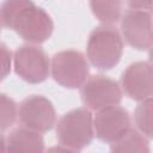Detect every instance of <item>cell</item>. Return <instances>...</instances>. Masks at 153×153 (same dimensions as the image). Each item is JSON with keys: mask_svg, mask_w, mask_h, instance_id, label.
Here are the masks:
<instances>
[{"mask_svg": "<svg viewBox=\"0 0 153 153\" xmlns=\"http://www.w3.org/2000/svg\"><path fill=\"white\" fill-rule=\"evenodd\" d=\"M127 4L130 10L151 11L152 8V0H127Z\"/></svg>", "mask_w": 153, "mask_h": 153, "instance_id": "17", "label": "cell"}, {"mask_svg": "<svg viewBox=\"0 0 153 153\" xmlns=\"http://www.w3.org/2000/svg\"><path fill=\"white\" fill-rule=\"evenodd\" d=\"M123 53V39L114 25L102 24L96 26L88 36L86 56L90 63L100 71L115 67Z\"/></svg>", "mask_w": 153, "mask_h": 153, "instance_id": "2", "label": "cell"}, {"mask_svg": "<svg viewBox=\"0 0 153 153\" xmlns=\"http://www.w3.org/2000/svg\"><path fill=\"white\" fill-rule=\"evenodd\" d=\"M112 152H149V141L146 135L136 129H129L120 140L111 143Z\"/></svg>", "mask_w": 153, "mask_h": 153, "instance_id": "13", "label": "cell"}, {"mask_svg": "<svg viewBox=\"0 0 153 153\" xmlns=\"http://www.w3.org/2000/svg\"><path fill=\"white\" fill-rule=\"evenodd\" d=\"M123 92L131 99L141 102L152 98L153 94V73L152 65L146 61L130 63L121 76Z\"/></svg>", "mask_w": 153, "mask_h": 153, "instance_id": "10", "label": "cell"}, {"mask_svg": "<svg viewBox=\"0 0 153 153\" xmlns=\"http://www.w3.org/2000/svg\"><path fill=\"white\" fill-rule=\"evenodd\" d=\"M44 140L39 131L30 128H16L6 139L7 152H43Z\"/></svg>", "mask_w": 153, "mask_h": 153, "instance_id": "11", "label": "cell"}, {"mask_svg": "<svg viewBox=\"0 0 153 153\" xmlns=\"http://www.w3.org/2000/svg\"><path fill=\"white\" fill-rule=\"evenodd\" d=\"M12 60L16 74L29 84H41L49 76V56L44 49L36 44L17 48Z\"/></svg>", "mask_w": 153, "mask_h": 153, "instance_id": "5", "label": "cell"}, {"mask_svg": "<svg viewBox=\"0 0 153 153\" xmlns=\"http://www.w3.org/2000/svg\"><path fill=\"white\" fill-rule=\"evenodd\" d=\"M50 72L53 79L60 86L78 88L88 78L90 66L81 51L68 49L59 51L51 57Z\"/></svg>", "mask_w": 153, "mask_h": 153, "instance_id": "4", "label": "cell"}, {"mask_svg": "<svg viewBox=\"0 0 153 153\" xmlns=\"http://www.w3.org/2000/svg\"><path fill=\"white\" fill-rule=\"evenodd\" d=\"M124 0H90L93 16L103 24L112 25L121 19Z\"/></svg>", "mask_w": 153, "mask_h": 153, "instance_id": "12", "label": "cell"}, {"mask_svg": "<svg viewBox=\"0 0 153 153\" xmlns=\"http://www.w3.org/2000/svg\"><path fill=\"white\" fill-rule=\"evenodd\" d=\"M1 25H2V24H1V19H0V30H1Z\"/></svg>", "mask_w": 153, "mask_h": 153, "instance_id": "19", "label": "cell"}, {"mask_svg": "<svg viewBox=\"0 0 153 153\" xmlns=\"http://www.w3.org/2000/svg\"><path fill=\"white\" fill-rule=\"evenodd\" d=\"M152 112H153V100L152 98H147L141 100L134 111V122L139 131L146 135L148 139L153 136L152 129Z\"/></svg>", "mask_w": 153, "mask_h": 153, "instance_id": "14", "label": "cell"}, {"mask_svg": "<svg viewBox=\"0 0 153 153\" xmlns=\"http://www.w3.org/2000/svg\"><path fill=\"white\" fill-rule=\"evenodd\" d=\"M0 19L5 27L31 44L48 41L54 31L51 17L32 0H4L0 5Z\"/></svg>", "mask_w": 153, "mask_h": 153, "instance_id": "1", "label": "cell"}, {"mask_svg": "<svg viewBox=\"0 0 153 153\" xmlns=\"http://www.w3.org/2000/svg\"><path fill=\"white\" fill-rule=\"evenodd\" d=\"M18 117L24 127L39 133L49 131L56 124V111L53 103L44 96L32 94L22 100Z\"/></svg>", "mask_w": 153, "mask_h": 153, "instance_id": "7", "label": "cell"}, {"mask_svg": "<svg viewBox=\"0 0 153 153\" xmlns=\"http://www.w3.org/2000/svg\"><path fill=\"white\" fill-rule=\"evenodd\" d=\"M80 96L87 109L97 111L105 106L120 104L123 92L116 80L104 74H94L80 86Z\"/></svg>", "mask_w": 153, "mask_h": 153, "instance_id": "6", "label": "cell"}, {"mask_svg": "<svg viewBox=\"0 0 153 153\" xmlns=\"http://www.w3.org/2000/svg\"><path fill=\"white\" fill-rule=\"evenodd\" d=\"M130 115L123 106L110 105L96 111L93 116L94 135L105 143H114L130 129Z\"/></svg>", "mask_w": 153, "mask_h": 153, "instance_id": "8", "label": "cell"}, {"mask_svg": "<svg viewBox=\"0 0 153 153\" xmlns=\"http://www.w3.org/2000/svg\"><path fill=\"white\" fill-rule=\"evenodd\" d=\"M93 137V115L86 106L66 112L56 123V139L59 143L71 148L72 152L87 147Z\"/></svg>", "mask_w": 153, "mask_h": 153, "instance_id": "3", "label": "cell"}, {"mask_svg": "<svg viewBox=\"0 0 153 153\" xmlns=\"http://www.w3.org/2000/svg\"><path fill=\"white\" fill-rule=\"evenodd\" d=\"M124 41L137 50L152 48V14L146 10H129L121 17Z\"/></svg>", "mask_w": 153, "mask_h": 153, "instance_id": "9", "label": "cell"}, {"mask_svg": "<svg viewBox=\"0 0 153 153\" xmlns=\"http://www.w3.org/2000/svg\"><path fill=\"white\" fill-rule=\"evenodd\" d=\"M6 151V139L2 134H0V152Z\"/></svg>", "mask_w": 153, "mask_h": 153, "instance_id": "18", "label": "cell"}, {"mask_svg": "<svg viewBox=\"0 0 153 153\" xmlns=\"http://www.w3.org/2000/svg\"><path fill=\"white\" fill-rule=\"evenodd\" d=\"M18 116L17 103L7 94L0 92V131L12 127Z\"/></svg>", "mask_w": 153, "mask_h": 153, "instance_id": "15", "label": "cell"}, {"mask_svg": "<svg viewBox=\"0 0 153 153\" xmlns=\"http://www.w3.org/2000/svg\"><path fill=\"white\" fill-rule=\"evenodd\" d=\"M12 53L7 45L0 42V81H2L11 72L12 67Z\"/></svg>", "mask_w": 153, "mask_h": 153, "instance_id": "16", "label": "cell"}]
</instances>
